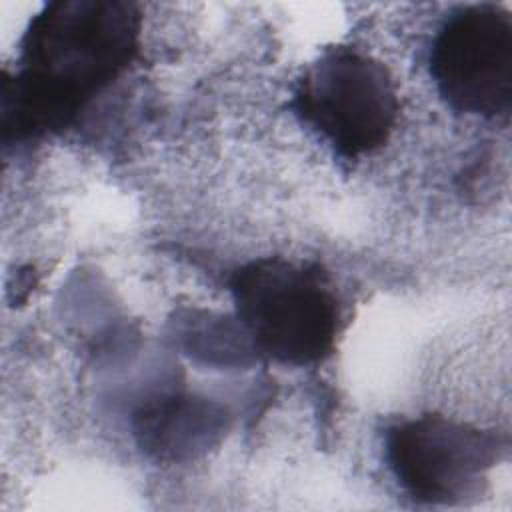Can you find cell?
<instances>
[{"mask_svg":"<svg viewBox=\"0 0 512 512\" xmlns=\"http://www.w3.org/2000/svg\"><path fill=\"white\" fill-rule=\"evenodd\" d=\"M142 18L126 0H56L28 24L0 92L6 144L62 132L136 58Z\"/></svg>","mask_w":512,"mask_h":512,"instance_id":"1","label":"cell"},{"mask_svg":"<svg viewBox=\"0 0 512 512\" xmlns=\"http://www.w3.org/2000/svg\"><path fill=\"white\" fill-rule=\"evenodd\" d=\"M230 292L242 326L268 358L308 366L332 354L342 306L318 264L258 258L234 272Z\"/></svg>","mask_w":512,"mask_h":512,"instance_id":"2","label":"cell"},{"mask_svg":"<svg viewBox=\"0 0 512 512\" xmlns=\"http://www.w3.org/2000/svg\"><path fill=\"white\" fill-rule=\"evenodd\" d=\"M294 108L340 156L358 158L390 138L400 106L380 60L350 46H330L300 78Z\"/></svg>","mask_w":512,"mask_h":512,"instance_id":"3","label":"cell"},{"mask_svg":"<svg viewBox=\"0 0 512 512\" xmlns=\"http://www.w3.org/2000/svg\"><path fill=\"white\" fill-rule=\"evenodd\" d=\"M430 72L456 112L506 118L512 110V16L496 4L454 12L438 30Z\"/></svg>","mask_w":512,"mask_h":512,"instance_id":"4","label":"cell"},{"mask_svg":"<svg viewBox=\"0 0 512 512\" xmlns=\"http://www.w3.org/2000/svg\"><path fill=\"white\" fill-rule=\"evenodd\" d=\"M384 444L396 480L422 504L464 500L504 450L494 432L440 414H424L390 426Z\"/></svg>","mask_w":512,"mask_h":512,"instance_id":"5","label":"cell"},{"mask_svg":"<svg viewBox=\"0 0 512 512\" xmlns=\"http://www.w3.org/2000/svg\"><path fill=\"white\" fill-rule=\"evenodd\" d=\"M210 406L192 404L190 400L162 406L148 416L146 434L160 454H174L176 450L194 446L206 428L214 426L216 418L208 414Z\"/></svg>","mask_w":512,"mask_h":512,"instance_id":"6","label":"cell"}]
</instances>
